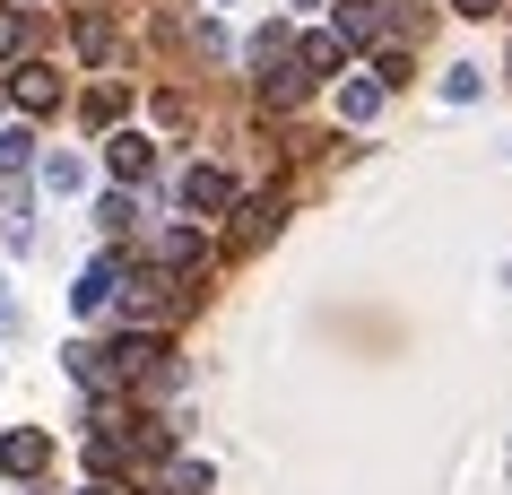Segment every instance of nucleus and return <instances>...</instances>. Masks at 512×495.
Here are the masks:
<instances>
[{
    "label": "nucleus",
    "mask_w": 512,
    "mask_h": 495,
    "mask_svg": "<svg viewBox=\"0 0 512 495\" xmlns=\"http://www.w3.org/2000/svg\"><path fill=\"white\" fill-rule=\"evenodd\" d=\"M183 209L191 218H217V209H235V183H226L217 165H191L183 174Z\"/></svg>",
    "instance_id": "f257e3e1"
},
{
    "label": "nucleus",
    "mask_w": 512,
    "mask_h": 495,
    "mask_svg": "<svg viewBox=\"0 0 512 495\" xmlns=\"http://www.w3.org/2000/svg\"><path fill=\"white\" fill-rule=\"evenodd\" d=\"M44 461H53V435H35V426H18V435H0V469H9V478H35Z\"/></svg>",
    "instance_id": "f03ea898"
},
{
    "label": "nucleus",
    "mask_w": 512,
    "mask_h": 495,
    "mask_svg": "<svg viewBox=\"0 0 512 495\" xmlns=\"http://www.w3.org/2000/svg\"><path fill=\"white\" fill-rule=\"evenodd\" d=\"M9 96H18L27 113H53L61 105V79L44 70V61H18V70H9Z\"/></svg>",
    "instance_id": "7ed1b4c3"
},
{
    "label": "nucleus",
    "mask_w": 512,
    "mask_h": 495,
    "mask_svg": "<svg viewBox=\"0 0 512 495\" xmlns=\"http://www.w3.org/2000/svg\"><path fill=\"white\" fill-rule=\"evenodd\" d=\"M113 287H122V261L105 252V261H87V270H79V287H70V304H79V313H105V304H113Z\"/></svg>",
    "instance_id": "20e7f679"
},
{
    "label": "nucleus",
    "mask_w": 512,
    "mask_h": 495,
    "mask_svg": "<svg viewBox=\"0 0 512 495\" xmlns=\"http://www.w3.org/2000/svg\"><path fill=\"white\" fill-rule=\"evenodd\" d=\"M105 165H113V174H122V183H139V174L157 165V148H148V139H139V131H113V139H105Z\"/></svg>",
    "instance_id": "39448f33"
},
{
    "label": "nucleus",
    "mask_w": 512,
    "mask_h": 495,
    "mask_svg": "<svg viewBox=\"0 0 512 495\" xmlns=\"http://www.w3.org/2000/svg\"><path fill=\"white\" fill-rule=\"evenodd\" d=\"M339 35H348V44H374L382 35V0H339Z\"/></svg>",
    "instance_id": "423d86ee"
},
{
    "label": "nucleus",
    "mask_w": 512,
    "mask_h": 495,
    "mask_svg": "<svg viewBox=\"0 0 512 495\" xmlns=\"http://www.w3.org/2000/svg\"><path fill=\"white\" fill-rule=\"evenodd\" d=\"M35 174H44V192H61V200H70V192H87V165L70 157V148H61V157H44Z\"/></svg>",
    "instance_id": "0eeeda50"
},
{
    "label": "nucleus",
    "mask_w": 512,
    "mask_h": 495,
    "mask_svg": "<svg viewBox=\"0 0 512 495\" xmlns=\"http://www.w3.org/2000/svg\"><path fill=\"white\" fill-rule=\"evenodd\" d=\"M339 113H348V122H374L382 113V79H348L339 87Z\"/></svg>",
    "instance_id": "6e6552de"
},
{
    "label": "nucleus",
    "mask_w": 512,
    "mask_h": 495,
    "mask_svg": "<svg viewBox=\"0 0 512 495\" xmlns=\"http://www.w3.org/2000/svg\"><path fill=\"white\" fill-rule=\"evenodd\" d=\"M348 61V35H304V70L322 79V70H339Z\"/></svg>",
    "instance_id": "1a4fd4ad"
},
{
    "label": "nucleus",
    "mask_w": 512,
    "mask_h": 495,
    "mask_svg": "<svg viewBox=\"0 0 512 495\" xmlns=\"http://www.w3.org/2000/svg\"><path fill=\"white\" fill-rule=\"evenodd\" d=\"M157 261L165 270H191V261H200V226H174V235L157 244Z\"/></svg>",
    "instance_id": "9d476101"
},
{
    "label": "nucleus",
    "mask_w": 512,
    "mask_h": 495,
    "mask_svg": "<svg viewBox=\"0 0 512 495\" xmlns=\"http://www.w3.org/2000/svg\"><path fill=\"white\" fill-rule=\"evenodd\" d=\"M70 35H79V53H87V61H105V53H113V27L96 18V9H79V27H70Z\"/></svg>",
    "instance_id": "9b49d317"
},
{
    "label": "nucleus",
    "mask_w": 512,
    "mask_h": 495,
    "mask_svg": "<svg viewBox=\"0 0 512 495\" xmlns=\"http://www.w3.org/2000/svg\"><path fill=\"white\" fill-rule=\"evenodd\" d=\"M165 487H174V495H209V461H174V469H165Z\"/></svg>",
    "instance_id": "f8f14e48"
},
{
    "label": "nucleus",
    "mask_w": 512,
    "mask_h": 495,
    "mask_svg": "<svg viewBox=\"0 0 512 495\" xmlns=\"http://www.w3.org/2000/svg\"><path fill=\"white\" fill-rule=\"evenodd\" d=\"M270 226H278V209H270V200H252V209H243V226H235V244H261Z\"/></svg>",
    "instance_id": "ddd939ff"
},
{
    "label": "nucleus",
    "mask_w": 512,
    "mask_h": 495,
    "mask_svg": "<svg viewBox=\"0 0 512 495\" xmlns=\"http://www.w3.org/2000/svg\"><path fill=\"white\" fill-rule=\"evenodd\" d=\"M478 70H443V105H478Z\"/></svg>",
    "instance_id": "4468645a"
},
{
    "label": "nucleus",
    "mask_w": 512,
    "mask_h": 495,
    "mask_svg": "<svg viewBox=\"0 0 512 495\" xmlns=\"http://www.w3.org/2000/svg\"><path fill=\"white\" fill-rule=\"evenodd\" d=\"M27 157H35V139H27V131H0V174H18Z\"/></svg>",
    "instance_id": "2eb2a0df"
},
{
    "label": "nucleus",
    "mask_w": 512,
    "mask_h": 495,
    "mask_svg": "<svg viewBox=\"0 0 512 495\" xmlns=\"http://www.w3.org/2000/svg\"><path fill=\"white\" fill-rule=\"evenodd\" d=\"M96 218H105V226H113V235H131V226H139V200H122V192H113V200H105V209H96Z\"/></svg>",
    "instance_id": "dca6fc26"
},
{
    "label": "nucleus",
    "mask_w": 512,
    "mask_h": 495,
    "mask_svg": "<svg viewBox=\"0 0 512 495\" xmlns=\"http://www.w3.org/2000/svg\"><path fill=\"white\" fill-rule=\"evenodd\" d=\"M18 44H27V27H18V18L0 9V61H18Z\"/></svg>",
    "instance_id": "f3484780"
},
{
    "label": "nucleus",
    "mask_w": 512,
    "mask_h": 495,
    "mask_svg": "<svg viewBox=\"0 0 512 495\" xmlns=\"http://www.w3.org/2000/svg\"><path fill=\"white\" fill-rule=\"evenodd\" d=\"M9 330H18V296H9V287H0V339H9Z\"/></svg>",
    "instance_id": "a211bd4d"
},
{
    "label": "nucleus",
    "mask_w": 512,
    "mask_h": 495,
    "mask_svg": "<svg viewBox=\"0 0 512 495\" xmlns=\"http://www.w3.org/2000/svg\"><path fill=\"white\" fill-rule=\"evenodd\" d=\"M460 18H495V0H452Z\"/></svg>",
    "instance_id": "6ab92c4d"
},
{
    "label": "nucleus",
    "mask_w": 512,
    "mask_h": 495,
    "mask_svg": "<svg viewBox=\"0 0 512 495\" xmlns=\"http://www.w3.org/2000/svg\"><path fill=\"white\" fill-rule=\"evenodd\" d=\"M87 495H113V487H87Z\"/></svg>",
    "instance_id": "aec40b11"
}]
</instances>
